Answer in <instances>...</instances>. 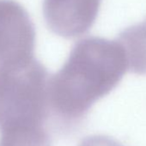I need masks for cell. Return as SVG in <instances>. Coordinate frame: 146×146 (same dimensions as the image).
<instances>
[{
    "label": "cell",
    "mask_w": 146,
    "mask_h": 146,
    "mask_svg": "<svg viewBox=\"0 0 146 146\" xmlns=\"http://www.w3.org/2000/svg\"><path fill=\"white\" fill-rule=\"evenodd\" d=\"M129 69L120 42L102 37L82 39L72 47L61 69L50 76V113L64 119L84 116L95 102L109 94Z\"/></svg>",
    "instance_id": "6da1fadb"
},
{
    "label": "cell",
    "mask_w": 146,
    "mask_h": 146,
    "mask_svg": "<svg viewBox=\"0 0 146 146\" xmlns=\"http://www.w3.org/2000/svg\"><path fill=\"white\" fill-rule=\"evenodd\" d=\"M49 78L35 58L0 67V131L43 125L50 113Z\"/></svg>",
    "instance_id": "7a4b0ae2"
},
{
    "label": "cell",
    "mask_w": 146,
    "mask_h": 146,
    "mask_svg": "<svg viewBox=\"0 0 146 146\" xmlns=\"http://www.w3.org/2000/svg\"><path fill=\"white\" fill-rule=\"evenodd\" d=\"M35 47V27L24 7L0 0V67L34 59Z\"/></svg>",
    "instance_id": "3957f363"
},
{
    "label": "cell",
    "mask_w": 146,
    "mask_h": 146,
    "mask_svg": "<svg viewBox=\"0 0 146 146\" xmlns=\"http://www.w3.org/2000/svg\"><path fill=\"white\" fill-rule=\"evenodd\" d=\"M102 0H44L43 16L51 32L64 39L85 35L94 25Z\"/></svg>",
    "instance_id": "277c9868"
},
{
    "label": "cell",
    "mask_w": 146,
    "mask_h": 146,
    "mask_svg": "<svg viewBox=\"0 0 146 146\" xmlns=\"http://www.w3.org/2000/svg\"><path fill=\"white\" fill-rule=\"evenodd\" d=\"M123 46L129 70L137 75H146V23L124 29L117 39Z\"/></svg>",
    "instance_id": "5b68a950"
},
{
    "label": "cell",
    "mask_w": 146,
    "mask_h": 146,
    "mask_svg": "<svg viewBox=\"0 0 146 146\" xmlns=\"http://www.w3.org/2000/svg\"><path fill=\"white\" fill-rule=\"evenodd\" d=\"M0 146H49L42 125L16 127L1 131Z\"/></svg>",
    "instance_id": "8992f818"
},
{
    "label": "cell",
    "mask_w": 146,
    "mask_h": 146,
    "mask_svg": "<svg viewBox=\"0 0 146 146\" xmlns=\"http://www.w3.org/2000/svg\"><path fill=\"white\" fill-rule=\"evenodd\" d=\"M83 146H118V145L111 141L96 138V139H91L88 141Z\"/></svg>",
    "instance_id": "52a82bcc"
},
{
    "label": "cell",
    "mask_w": 146,
    "mask_h": 146,
    "mask_svg": "<svg viewBox=\"0 0 146 146\" xmlns=\"http://www.w3.org/2000/svg\"><path fill=\"white\" fill-rule=\"evenodd\" d=\"M145 23H146V22H145Z\"/></svg>",
    "instance_id": "ba28073f"
}]
</instances>
